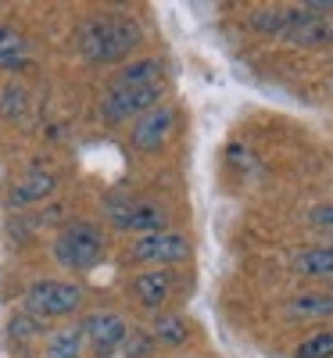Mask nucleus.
<instances>
[{"instance_id": "f8f14e48", "label": "nucleus", "mask_w": 333, "mask_h": 358, "mask_svg": "<svg viewBox=\"0 0 333 358\" xmlns=\"http://www.w3.org/2000/svg\"><path fill=\"white\" fill-rule=\"evenodd\" d=\"M301 8V4H297ZM294 47H319V43H333V18H319L312 11L301 8V22L283 36Z\"/></svg>"}, {"instance_id": "423d86ee", "label": "nucleus", "mask_w": 333, "mask_h": 358, "mask_svg": "<svg viewBox=\"0 0 333 358\" xmlns=\"http://www.w3.org/2000/svg\"><path fill=\"white\" fill-rule=\"evenodd\" d=\"M165 83H147V86H122V83H108L104 97H101V118L108 126H122L136 122L143 111L162 104Z\"/></svg>"}, {"instance_id": "5701e85b", "label": "nucleus", "mask_w": 333, "mask_h": 358, "mask_svg": "<svg viewBox=\"0 0 333 358\" xmlns=\"http://www.w3.org/2000/svg\"><path fill=\"white\" fill-rule=\"evenodd\" d=\"M43 330V322H36L33 315H18V319H11V337H29V334H40Z\"/></svg>"}, {"instance_id": "9d476101", "label": "nucleus", "mask_w": 333, "mask_h": 358, "mask_svg": "<svg viewBox=\"0 0 333 358\" xmlns=\"http://www.w3.org/2000/svg\"><path fill=\"white\" fill-rule=\"evenodd\" d=\"M54 190H57V176L47 172V169H33V172H25L22 179H15V187L8 194V204L11 208H29V204L47 201Z\"/></svg>"}, {"instance_id": "6ab92c4d", "label": "nucleus", "mask_w": 333, "mask_h": 358, "mask_svg": "<svg viewBox=\"0 0 333 358\" xmlns=\"http://www.w3.org/2000/svg\"><path fill=\"white\" fill-rule=\"evenodd\" d=\"M294 358H333V330H323L309 341H301Z\"/></svg>"}, {"instance_id": "1a4fd4ad", "label": "nucleus", "mask_w": 333, "mask_h": 358, "mask_svg": "<svg viewBox=\"0 0 333 358\" xmlns=\"http://www.w3.org/2000/svg\"><path fill=\"white\" fill-rule=\"evenodd\" d=\"M179 287V276H176V268H143V273H136L129 280V294H133V301L147 312H162L169 301H172V294Z\"/></svg>"}, {"instance_id": "7ed1b4c3", "label": "nucleus", "mask_w": 333, "mask_h": 358, "mask_svg": "<svg viewBox=\"0 0 333 358\" xmlns=\"http://www.w3.org/2000/svg\"><path fill=\"white\" fill-rule=\"evenodd\" d=\"M86 290L76 280H62V276H43L36 283H29L22 294V312L33 315L36 322L47 319H69L83 308Z\"/></svg>"}, {"instance_id": "20e7f679", "label": "nucleus", "mask_w": 333, "mask_h": 358, "mask_svg": "<svg viewBox=\"0 0 333 358\" xmlns=\"http://www.w3.org/2000/svg\"><path fill=\"white\" fill-rule=\"evenodd\" d=\"M104 215L111 219V226L118 233H133V236H143V233H158V229H169L172 215L162 201H143V197H108L104 201Z\"/></svg>"}, {"instance_id": "dca6fc26", "label": "nucleus", "mask_w": 333, "mask_h": 358, "mask_svg": "<svg viewBox=\"0 0 333 358\" xmlns=\"http://www.w3.org/2000/svg\"><path fill=\"white\" fill-rule=\"evenodd\" d=\"M290 268L301 276H316L333 283V248H305L290 258Z\"/></svg>"}, {"instance_id": "f03ea898", "label": "nucleus", "mask_w": 333, "mask_h": 358, "mask_svg": "<svg viewBox=\"0 0 333 358\" xmlns=\"http://www.w3.org/2000/svg\"><path fill=\"white\" fill-rule=\"evenodd\" d=\"M54 262L65 268V273H94L108 255V236L97 222L90 219H72L54 233L50 244Z\"/></svg>"}, {"instance_id": "a211bd4d", "label": "nucleus", "mask_w": 333, "mask_h": 358, "mask_svg": "<svg viewBox=\"0 0 333 358\" xmlns=\"http://www.w3.org/2000/svg\"><path fill=\"white\" fill-rule=\"evenodd\" d=\"M162 62L158 57H136V62H126L118 69V76L111 83H122V86H147V83H162Z\"/></svg>"}, {"instance_id": "b1692460", "label": "nucleus", "mask_w": 333, "mask_h": 358, "mask_svg": "<svg viewBox=\"0 0 333 358\" xmlns=\"http://www.w3.org/2000/svg\"><path fill=\"white\" fill-rule=\"evenodd\" d=\"M301 8L319 15V18H333V0H309V4H301Z\"/></svg>"}, {"instance_id": "2eb2a0df", "label": "nucleus", "mask_w": 333, "mask_h": 358, "mask_svg": "<svg viewBox=\"0 0 333 358\" xmlns=\"http://www.w3.org/2000/svg\"><path fill=\"white\" fill-rule=\"evenodd\" d=\"M290 319H330L333 315V287L330 290H305L294 294L287 305Z\"/></svg>"}, {"instance_id": "aec40b11", "label": "nucleus", "mask_w": 333, "mask_h": 358, "mask_svg": "<svg viewBox=\"0 0 333 358\" xmlns=\"http://www.w3.org/2000/svg\"><path fill=\"white\" fill-rule=\"evenodd\" d=\"M25 90L22 86H8L4 97H0V111H4V118H11V122H18V118L25 115Z\"/></svg>"}, {"instance_id": "9b49d317", "label": "nucleus", "mask_w": 333, "mask_h": 358, "mask_svg": "<svg viewBox=\"0 0 333 358\" xmlns=\"http://www.w3.org/2000/svg\"><path fill=\"white\" fill-rule=\"evenodd\" d=\"M33 65V43L18 25L0 22V72H22Z\"/></svg>"}, {"instance_id": "4468645a", "label": "nucleus", "mask_w": 333, "mask_h": 358, "mask_svg": "<svg viewBox=\"0 0 333 358\" xmlns=\"http://www.w3.org/2000/svg\"><path fill=\"white\" fill-rule=\"evenodd\" d=\"M86 341H83V326L69 322V326H57L54 334H47L43 341V358H83Z\"/></svg>"}, {"instance_id": "f3484780", "label": "nucleus", "mask_w": 333, "mask_h": 358, "mask_svg": "<svg viewBox=\"0 0 333 358\" xmlns=\"http://www.w3.org/2000/svg\"><path fill=\"white\" fill-rule=\"evenodd\" d=\"M297 22H301V8H265L251 15V25L265 36H287Z\"/></svg>"}, {"instance_id": "f257e3e1", "label": "nucleus", "mask_w": 333, "mask_h": 358, "mask_svg": "<svg viewBox=\"0 0 333 358\" xmlns=\"http://www.w3.org/2000/svg\"><path fill=\"white\" fill-rule=\"evenodd\" d=\"M143 29L136 18L122 11H97L86 15L76 29V50L86 65H118L129 62V54L140 47Z\"/></svg>"}, {"instance_id": "39448f33", "label": "nucleus", "mask_w": 333, "mask_h": 358, "mask_svg": "<svg viewBox=\"0 0 333 358\" xmlns=\"http://www.w3.org/2000/svg\"><path fill=\"white\" fill-rule=\"evenodd\" d=\"M194 248H190V236L179 233V229H158V233H143V236H133L129 248H126V258L133 265H155V268H172V265H183L190 262Z\"/></svg>"}, {"instance_id": "6e6552de", "label": "nucleus", "mask_w": 333, "mask_h": 358, "mask_svg": "<svg viewBox=\"0 0 333 358\" xmlns=\"http://www.w3.org/2000/svg\"><path fill=\"white\" fill-rule=\"evenodd\" d=\"M176 126H179V111L162 101V104H155L150 111H143L136 122H133L129 143L136 147V151H143V155H155V151H162V147L172 140Z\"/></svg>"}, {"instance_id": "412c9836", "label": "nucleus", "mask_w": 333, "mask_h": 358, "mask_svg": "<svg viewBox=\"0 0 333 358\" xmlns=\"http://www.w3.org/2000/svg\"><path fill=\"white\" fill-rule=\"evenodd\" d=\"M122 348H126V358H147L150 351H158L147 330H129V337H126Z\"/></svg>"}, {"instance_id": "4be33fe9", "label": "nucleus", "mask_w": 333, "mask_h": 358, "mask_svg": "<svg viewBox=\"0 0 333 358\" xmlns=\"http://www.w3.org/2000/svg\"><path fill=\"white\" fill-rule=\"evenodd\" d=\"M305 219H309V226H316V229H330V233H333V204H319V208H312Z\"/></svg>"}, {"instance_id": "0eeeda50", "label": "nucleus", "mask_w": 333, "mask_h": 358, "mask_svg": "<svg viewBox=\"0 0 333 358\" xmlns=\"http://www.w3.org/2000/svg\"><path fill=\"white\" fill-rule=\"evenodd\" d=\"M79 326H83L86 351H94V358H111L115 351H122V344H126V337H129L126 315H118V312H111V308L90 312Z\"/></svg>"}, {"instance_id": "ddd939ff", "label": "nucleus", "mask_w": 333, "mask_h": 358, "mask_svg": "<svg viewBox=\"0 0 333 358\" xmlns=\"http://www.w3.org/2000/svg\"><path fill=\"white\" fill-rule=\"evenodd\" d=\"M147 334H150V341H155V348H183L190 341V322L183 315L158 312L155 319H150Z\"/></svg>"}, {"instance_id": "393cba45", "label": "nucleus", "mask_w": 333, "mask_h": 358, "mask_svg": "<svg viewBox=\"0 0 333 358\" xmlns=\"http://www.w3.org/2000/svg\"><path fill=\"white\" fill-rule=\"evenodd\" d=\"M190 358H197V355H190Z\"/></svg>"}]
</instances>
